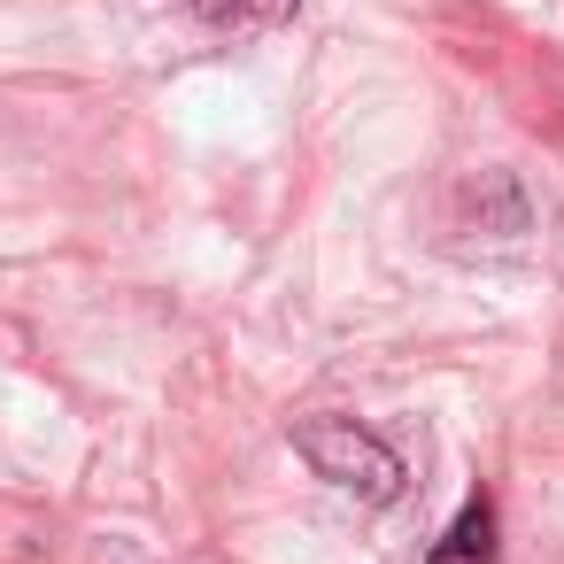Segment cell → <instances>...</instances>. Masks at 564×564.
<instances>
[{
  "mask_svg": "<svg viewBox=\"0 0 564 564\" xmlns=\"http://www.w3.org/2000/svg\"><path fill=\"white\" fill-rule=\"evenodd\" d=\"M194 17L209 32H279L294 24V0H194Z\"/></svg>",
  "mask_w": 564,
  "mask_h": 564,
  "instance_id": "3957f363",
  "label": "cell"
},
{
  "mask_svg": "<svg viewBox=\"0 0 564 564\" xmlns=\"http://www.w3.org/2000/svg\"><path fill=\"white\" fill-rule=\"evenodd\" d=\"M294 456H302L325 487H340V495H356V502H394V495H402V456H394L371 425H356V417H302V425H294Z\"/></svg>",
  "mask_w": 564,
  "mask_h": 564,
  "instance_id": "6da1fadb",
  "label": "cell"
},
{
  "mask_svg": "<svg viewBox=\"0 0 564 564\" xmlns=\"http://www.w3.org/2000/svg\"><path fill=\"white\" fill-rule=\"evenodd\" d=\"M425 564H495V502L487 495H471L456 518H448V533L433 541V556Z\"/></svg>",
  "mask_w": 564,
  "mask_h": 564,
  "instance_id": "7a4b0ae2",
  "label": "cell"
}]
</instances>
